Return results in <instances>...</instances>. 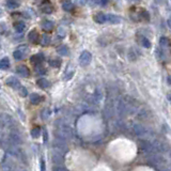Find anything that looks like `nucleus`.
I'll list each match as a JSON object with an SVG mask.
<instances>
[{"mask_svg": "<svg viewBox=\"0 0 171 171\" xmlns=\"http://www.w3.org/2000/svg\"><path fill=\"white\" fill-rule=\"evenodd\" d=\"M28 52H29V48L26 45H22V46H20L13 52V57H14L15 60H22V59H24L25 57L27 56Z\"/></svg>", "mask_w": 171, "mask_h": 171, "instance_id": "obj_1", "label": "nucleus"}, {"mask_svg": "<svg viewBox=\"0 0 171 171\" xmlns=\"http://www.w3.org/2000/svg\"><path fill=\"white\" fill-rule=\"evenodd\" d=\"M92 60V54L89 50H83L79 56V64L81 66H87Z\"/></svg>", "mask_w": 171, "mask_h": 171, "instance_id": "obj_2", "label": "nucleus"}, {"mask_svg": "<svg viewBox=\"0 0 171 171\" xmlns=\"http://www.w3.org/2000/svg\"><path fill=\"white\" fill-rule=\"evenodd\" d=\"M140 149H141V151H143L144 153H147L148 155L158 154V153H156V151H155V149H154L152 142H149V141H141L140 142Z\"/></svg>", "mask_w": 171, "mask_h": 171, "instance_id": "obj_3", "label": "nucleus"}, {"mask_svg": "<svg viewBox=\"0 0 171 171\" xmlns=\"http://www.w3.org/2000/svg\"><path fill=\"white\" fill-rule=\"evenodd\" d=\"M152 144H153L154 149L156 151V153H164V152L167 151V146L165 142H161V141H158V140H153L152 141Z\"/></svg>", "mask_w": 171, "mask_h": 171, "instance_id": "obj_4", "label": "nucleus"}, {"mask_svg": "<svg viewBox=\"0 0 171 171\" xmlns=\"http://www.w3.org/2000/svg\"><path fill=\"white\" fill-rule=\"evenodd\" d=\"M40 39H41V35L37 30H31L28 34V40H29L30 43L32 44H39L40 43Z\"/></svg>", "mask_w": 171, "mask_h": 171, "instance_id": "obj_5", "label": "nucleus"}, {"mask_svg": "<svg viewBox=\"0 0 171 171\" xmlns=\"http://www.w3.org/2000/svg\"><path fill=\"white\" fill-rule=\"evenodd\" d=\"M133 130H134L135 134L139 137H146L148 135L147 128H146L144 126H142V125H140V124H135L134 127H133Z\"/></svg>", "mask_w": 171, "mask_h": 171, "instance_id": "obj_6", "label": "nucleus"}, {"mask_svg": "<svg viewBox=\"0 0 171 171\" xmlns=\"http://www.w3.org/2000/svg\"><path fill=\"white\" fill-rule=\"evenodd\" d=\"M74 74H75V66L72 63L68 64L65 68V72H64V76H63L64 80H70L74 76Z\"/></svg>", "mask_w": 171, "mask_h": 171, "instance_id": "obj_7", "label": "nucleus"}, {"mask_svg": "<svg viewBox=\"0 0 171 171\" xmlns=\"http://www.w3.org/2000/svg\"><path fill=\"white\" fill-rule=\"evenodd\" d=\"M44 55L42 54V52H39V54H35L33 55V56L30 58V61H31V63H33L35 66L38 65H41V63L43 61H44Z\"/></svg>", "mask_w": 171, "mask_h": 171, "instance_id": "obj_8", "label": "nucleus"}, {"mask_svg": "<svg viewBox=\"0 0 171 171\" xmlns=\"http://www.w3.org/2000/svg\"><path fill=\"white\" fill-rule=\"evenodd\" d=\"M7 85L10 86V87H12L13 89H20L22 88V86H20V80L17 78H15L14 76H11V77H9V78L7 79Z\"/></svg>", "mask_w": 171, "mask_h": 171, "instance_id": "obj_9", "label": "nucleus"}, {"mask_svg": "<svg viewBox=\"0 0 171 171\" xmlns=\"http://www.w3.org/2000/svg\"><path fill=\"white\" fill-rule=\"evenodd\" d=\"M106 22H108L109 24L117 25L122 22V17L118 16V15L116 14H107L106 15Z\"/></svg>", "mask_w": 171, "mask_h": 171, "instance_id": "obj_10", "label": "nucleus"}, {"mask_svg": "<svg viewBox=\"0 0 171 171\" xmlns=\"http://www.w3.org/2000/svg\"><path fill=\"white\" fill-rule=\"evenodd\" d=\"M41 11L45 14H51L54 12V7L50 3V1H45L41 4Z\"/></svg>", "mask_w": 171, "mask_h": 171, "instance_id": "obj_11", "label": "nucleus"}, {"mask_svg": "<svg viewBox=\"0 0 171 171\" xmlns=\"http://www.w3.org/2000/svg\"><path fill=\"white\" fill-rule=\"evenodd\" d=\"M41 26H42V28H43V30H44V31H46V32L52 31V29L55 28L54 22H51V20H43V22H42V24H41Z\"/></svg>", "mask_w": 171, "mask_h": 171, "instance_id": "obj_12", "label": "nucleus"}, {"mask_svg": "<svg viewBox=\"0 0 171 171\" xmlns=\"http://www.w3.org/2000/svg\"><path fill=\"white\" fill-rule=\"evenodd\" d=\"M16 71H17V74H20V75L22 76V77H28V76L30 75L29 68H28L26 65H24V64L17 66Z\"/></svg>", "mask_w": 171, "mask_h": 171, "instance_id": "obj_13", "label": "nucleus"}, {"mask_svg": "<svg viewBox=\"0 0 171 171\" xmlns=\"http://www.w3.org/2000/svg\"><path fill=\"white\" fill-rule=\"evenodd\" d=\"M13 28H14V30L16 32L22 33V32H24L25 29H26V24H25L24 22H22V20H17V22H15L14 24H13Z\"/></svg>", "mask_w": 171, "mask_h": 171, "instance_id": "obj_14", "label": "nucleus"}, {"mask_svg": "<svg viewBox=\"0 0 171 171\" xmlns=\"http://www.w3.org/2000/svg\"><path fill=\"white\" fill-rule=\"evenodd\" d=\"M74 7L75 5H74V3L72 2L71 0H65V1L62 2V9L65 12H72L74 10Z\"/></svg>", "mask_w": 171, "mask_h": 171, "instance_id": "obj_15", "label": "nucleus"}, {"mask_svg": "<svg viewBox=\"0 0 171 171\" xmlns=\"http://www.w3.org/2000/svg\"><path fill=\"white\" fill-rule=\"evenodd\" d=\"M93 20H95V22H98V24H105L106 22V14H104V13H98V14L94 15V17H93Z\"/></svg>", "mask_w": 171, "mask_h": 171, "instance_id": "obj_16", "label": "nucleus"}, {"mask_svg": "<svg viewBox=\"0 0 171 171\" xmlns=\"http://www.w3.org/2000/svg\"><path fill=\"white\" fill-rule=\"evenodd\" d=\"M57 52H58L60 56H68L70 55V49L66 45H61L57 48Z\"/></svg>", "mask_w": 171, "mask_h": 171, "instance_id": "obj_17", "label": "nucleus"}, {"mask_svg": "<svg viewBox=\"0 0 171 171\" xmlns=\"http://www.w3.org/2000/svg\"><path fill=\"white\" fill-rule=\"evenodd\" d=\"M10 68V60L9 58H2L0 60V70H2V71H5L8 68Z\"/></svg>", "mask_w": 171, "mask_h": 171, "instance_id": "obj_18", "label": "nucleus"}, {"mask_svg": "<svg viewBox=\"0 0 171 171\" xmlns=\"http://www.w3.org/2000/svg\"><path fill=\"white\" fill-rule=\"evenodd\" d=\"M5 4H7L8 8H10V9L14 10V9H17V8L20 7V1H18V0H7Z\"/></svg>", "mask_w": 171, "mask_h": 171, "instance_id": "obj_19", "label": "nucleus"}, {"mask_svg": "<svg viewBox=\"0 0 171 171\" xmlns=\"http://www.w3.org/2000/svg\"><path fill=\"white\" fill-rule=\"evenodd\" d=\"M40 43H41L42 46H48L49 43H50V37L47 35V34H43V35H41Z\"/></svg>", "mask_w": 171, "mask_h": 171, "instance_id": "obj_20", "label": "nucleus"}, {"mask_svg": "<svg viewBox=\"0 0 171 171\" xmlns=\"http://www.w3.org/2000/svg\"><path fill=\"white\" fill-rule=\"evenodd\" d=\"M38 86H39L40 88L42 89H47L50 86V83H49V81L47 80V79L45 78H41L38 80Z\"/></svg>", "mask_w": 171, "mask_h": 171, "instance_id": "obj_21", "label": "nucleus"}, {"mask_svg": "<svg viewBox=\"0 0 171 171\" xmlns=\"http://www.w3.org/2000/svg\"><path fill=\"white\" fill-rule=\"evenodd\" d=\"M30 100H31L32 104L37 105V104H39V103L42 100V98H41V95H39L37 93H32L31 95H30Z\"/></svg>", "mask_w": 171, "mask_h": 171, "instance_id": "obj_22", "label": "nucleus"}, {"mask_svg": "<svg viewBox=\"0 0 171 171\" xmlns=\"http://www.w3.org/2000/svg\"><path fill=\"white\" fill-rule=\"evenodd\" d=\"M49 65L51 66V68H59V66L61 65V60L58 58H55V59H50L48 61Z\"/></svg>", "mask_w": 171, "mask_h": 171, "instance_id": "obj_23", "label": "nucleus"}, {"mask_svg": "<svg viewBox=\"0 0 171 171\" xmlns=\"http://www.w3.org/2000/svg\"><path fill=\"white\" fill-rule=\"evenodd\" d=\"M159 45H160L161 47H167L170 45V43H169V40L167 39L166 37H161L160 40H159Z\"/></svg>", "mask_w": 171, "mask_h": 171, "instance_id": "obj_24", "label": "nucleus"}, {"mask_svg": "<svg viewBox=\"0 0 171 171\" xmlns=\"http://www.w3.org/2000/svg\"><path fill=\"white\" fill-rule=\"evenodd\" d=\"M57 35L60 37V39H63L66 35V29L64 27H59L58 28V32H57Z\"/></svg>", "mask_w": 171, "mask_h": 171, "instance_id": "obj_25", "label": "nucleus"}, {"mask_svg": "<svg viewBox=\"0 0 171 171\" xmlns=\"http://www.w3.org/2000/svg\"><path fill=\"white\" fill-rule=\"evenodd\" d=\"M141 45L146 48H151V42L147 38H141Z\"/></svg>", "mask_w": 171, "mask_h": 171, "instance_id": "obj_26", "label": "nucleus"}, {"mask_svg": "<svg viewBox=\"0 0 171 171\" xmlns=\"http://www.w3.org/2000/svg\"><path fill=\"white\" fill-rule=\"evenodd\" d=\"M138 117L140 120H147L148 119V111L146 109H141L138 113Z\"/></svg>", "mask_w": 171, "mask_h": 171, "instance_id": "obj_27", "label": "nucleus"}, {"mask_svg": "<svg viewBox=\"0 0 171 171\" xmlns=\"http://www.w3.org/2000/svg\"><path fill=\"white\" fill-rule=\"evenodd\" d=\"M128 58H130V60H132V61H135L137 59V55H136V51H135L134 48H132L130 50V52H128Z\"/></svg>", "mask_w": 171, "mask_h": 171, "instance_id": "obj_28", "label": "nucleus"}, {"mask_svg": "<svg viewBox=\"0 0 171 171\" xmlns=\"http://www.w3.org/2000/svg\"><path fill=\"white\" fill-rule=\"evenodd\" d=\"M141 15H142V17H143L144 20H150V15H149V13H148L146 10H142Z\"/></svg>", "mask_w": 171, "mask_h": 171, "instance_id": "obj_29", "label": "nucleus"}, {"mask_svg": "<svg viewBox=\"0 0 171 171\" xmlns=\"http://www.w3.org/2000/svg\"><path fill=\"white\" fill-rule=\"evenodd\" d=\"M74 1L80 5H85V4H87V2H88V0H74Z\"/></svg>", "mask_w": 171, "mask_h": 171, "instance_id": "obj_30", "label": "nucleus"}, {"mask_svg": "<svg viewBox=\"0 0 171 171\" xmlns=\"http://www.w3.org/2000/svg\"><path fill=\"white\" fill-rule=\"evenodd\" d=\"M20 94H22V96H26V95H27V90L22 87V88H20Z\"/></svg>", "mask_w": 171, "mask_h": 171, "instance_id": "obj_31", "label": "nucleus"}, {"mask_svg": "<svg viewBox=\"0 0 171 171\" xmlns=\"http://www.w3.org/2000/svg\"><path fill=\"white\" fill-rule=\"evenodd\" d=\"M156 169H157V171H169L168 169H167L165 166H163V167H158V168H156Z\"/></svg>", "mask_w": 171, "mask_h": 171, "instance_id": "obj_32", "label": "nucleus"}, {"mask_svg": "<svg viewBox=\"0 0 171 171\" xmlns=\"http://www.w3.org/2000/svg\"><path fill=\"white\" fill-rule=\"evenodd\" d=\"M100 4L102 5H106L108 2H109V0H100Z\"/></svg>", "mask_w": 171, "mask_h": 171, "instance_id": "obj_33", "label": "nucleus"}, {"mask_svg": "<svg viewBox=\"0 0 171 171\" xmlns=\"http://www.w3.org/2000/svg\"><path fill=\"white\" fill-rule=\"evenodd\" d=\"M42 171H45V164H44V160H42Z\"/></svg>", "mask_w": 171, "mask_h": 171, "instance_id": "obj_34", "label": "nucleus"}, {"mask_svg": "<svg viewBox=\"0 0 171 171\" xmlns=\"http://www.w3.org/2000/svg\"><path fill=\"white\" fill-rule=\"evenodd\" d=\"M167 24H168L169 28H171V17H170V18H168V20H167Z\"/></svg>", "mask_w": 171, "mask_h": 171, "instance_id": "obj_35", "label": "nucleus"}, {"mask_svg": "<svg viewBox=\"0 0 171 171\" xmlns=\"http://www.w3.org/2000/svg\"><path fill=\"white\" fill-rule=\"evenodd\" d=\"M167 98H168V100H169V102L171 103V93H169L168 95H167Z\"/></svg>", "mask_w": 171, "mask_h": 171, "instance_id": "obj_36", "label": "nucleus"}, {"mask_svg": "<svg viewBox=\"0 0 171 171\" xmlns=\"http://www.w3.org/2000/svg\"><path fill=\"white\" fill-rule=\"evenodd\" d=\"M168 83L171 86V76H169V77H168Z\"/></svg>", "mask_w": 171, "mask_h": 171, "instance_id": "obj_37", "label": "nucleus"}, {"mask_svg": "<svg viewBox=\"0 0 171 171\" xmlns=\"http://www.w3.org/2000/svg\"><path fill=\"white\" fill-rule=\"evenodd\" d=\"M161 1H163V0H155V2L158 3V4H159V3H161Z\"/></svg>", "mask_w": 171, "mask_h": 171, "instance_id": "obj_38", "label": "nucleus"}, {"mask_svg": "<svg viewBox=\"0 0 171 171\" xmlns=\"http://www.w3.org/2000/svg\"><path fill=\"white\" fill-rule=\"evenodd\" d=\"M130 1H132V2H138L139 0H130Z\"/></svg>", "mask_w": 171, "mask_h": 171, "instance_id": "obj_39", "label": "nucleus"}, {"mask_svg": "<svg viewBox=\"0 0 171 171\" xmlns=\"http://www.w3.org/2000/svg\"><path fill=\"white\" fill-rule=\"evenodd\" d=\"M0 14H1V10H0Z\"/></svg>", "mask_w": 171, "mask_h": 171, "instance_id": "obj_40", "label": "nucleus"}]
</instances>
